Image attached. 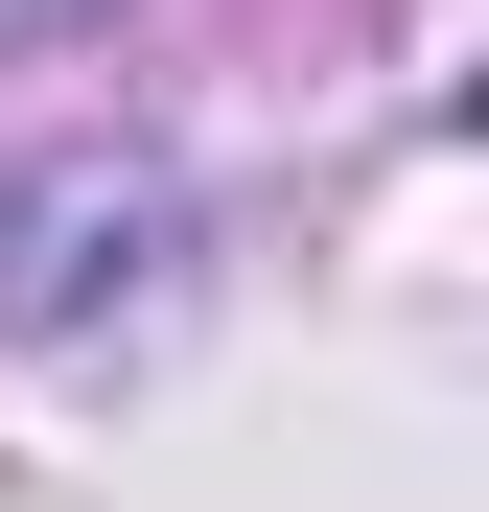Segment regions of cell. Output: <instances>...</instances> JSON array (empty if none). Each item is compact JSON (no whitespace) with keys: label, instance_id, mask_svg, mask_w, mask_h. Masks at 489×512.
Listing matches in <instances>:
<instances>
[{"label":"cell","instance_id":"1","mask_svg":"<svg viewBox=\"0 0 489 512\" xmlns=\"http://www.w3.org/2000/svg\"><path fill=\"white\" fill-rule=\"evenodd\" d=\"M163 233H187V187H163V163H117V140L24 163V187H0V326H94V303H140Z\"/></svg>","mask_w":489,"mask_h":512},{"label":"cell","instance_id":"2","mask_svg":"<svg viewBox=\"0 0 489 512\" xmlns=\"http://www.w3.org/2000/svg\"><path fill=\"white\" fill-rule=\"evenodd\" d=\"M24 24H70V0H0V47H24Z\"/></svg>","mask_w":489,"mask_h":512}]
</instances>
